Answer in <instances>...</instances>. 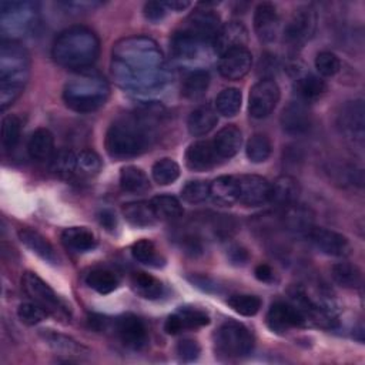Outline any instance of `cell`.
<instances>
[{"mask_svg":"<svg viewBox=\"0 0 365 365\" xmlns=\"http://www.w3.org/2000/svg\"><path fill=\"white\" fill-rule=\"evenodd\" d=\"M111 76L125 90L147 93L168 81V70L158 44L147 36L118 40L111 51Z\"/></svg>","mask_w":365,"mask_h":365,"instance_id":"obj_1","label":"cell"},{"mask_svg":"<svg viewBox=\"0 0 365 365\" xmlns=\"http://www.w3.org/2000/svg\"><path fill=\"white\" fill-rule=\"evenodd\" d=\"M160 114L161 107L151 106L111 123L104 141L108 155L124 160L144 153L154 140V123Z\"/></svg>","mask_w":365,"mask_h":365,"instance_id":"obj_2","label":"cell"},{"mask_svg":"<svg viewBox=\"0 0 365 365\" xmlns=\"http://www.w3.org/2000/svg\"><path fill=\"white\" fill-rule=\"evenodd\" d=\"M100 54V40L84 26L63 30L54 40L51 56L54 61L68 70H84L93 66Z\"/></svg>","mask_w":365,"mask_h":365,"instance_id":"obj_3","label":"cell"},{"mask_svg":"<svg viewBox=\"0 0 365 365\" xmlns=\"http://www.w3.org/2000/svg\"><path fill=\"white\" fill-rule=\"evenodd\" d=\"M30 77V56L19 41L1 40L0 108L6 110L23 93Z\"/></svg>","mask_w":365,"mask_h":365,"instance_id":"obj_4","label":"cell"},{"mask_svg":"<svg viewBox=\"0 0 365 365\" xmlns=\"http://www.w3.org/2000/svg\"><path fill=\"white\" fill-rule=\"evenodd\" d=\"M110 96L107 80L96 73H81L68 80L63 88V100L77 113H91L106 104Z\"/></svg>","mask_w":365,"mask_h":365,"instance_id":"obj_5","label":"cell"},{"mask_svg":"<svg viewBox=\"0 0 365 365\" xmlns=\"http://www.w3.org/2000/svg\"><path fill=\"white\" fill-rule=\"evenodd\" d=\"M37 3L4 0L0 3V31L3 40L19 41L37 20Z\"/></svg>","mask_w":365,"mask_h":365,"instance_id":"obj_6","label":"cell"},{"mask_svg":"<svg viewBox=\"0 0 365 365\" xmlns=\"http://www.w3.org/2000/svg\"><path fill=\"white\" fill-rule=\"evenodd\" d=\"M254 346L250 329L237 321L224 322L214 335V349L218 356L231 359L247 356Z\"/></svg>","mask_w":365,"mask_h":365,"instance_id":"obj_7","label":"cell"},{"mask_svg":"<svg viewBox=\"0 0 365 365\" xmlns=\"http://www.w3.org/2000/svg\"><path fill=\"white\" fill-rule=\"evenodd\" d=\"M21 287L27 297L40 305L48 315H53L60 321H67L70 318L68 307L37 274L26 271L21 277Z\"/></svg>","mask_w":365,"mask_h":365,"instance_id":"obj_8","label":"cell"},{"mask_svg":"<svg viewBox=\"0 0 365 365\" xmlns=\"http://www.w3.org/2000/svg\"><path fill=\"white\" fill-rule=\"evenodd\" d=\"M317 11L312 6H301L288 19L284 29V40L291 47H301L315 33Z\"/></svg>","mask_w":365,"mask_h":365,"instance_id":"obj_9","label":"cell"},{"mask_svg":"<svg viewBox=\"0 0 365 365\" xmlns=\"http://www.w3.org/2000/svg\"><path fill=\"white\" fill-rule=\"evenodd\" d=\"M281 97L278 84L272 78H262L250 90L248 113L252 118L268 117L277 107Z\"/></svg>","mask_w":365,"mask_h":365,"instance_id":"obj_10","label":"cell"},{"mask_svg":"<svg viewBox=\"0 0 365 365\" xmlns=\"http://www.w3.org/2000/svg\"><path fill=\"white\" fill-rule=\"evenodd\" d=\"M267 325L272 332L285 334L292 328H299L307 325L302 314L289 301L274 302L265 317Z\"/></svg>","mask_w":365,"mask_h":365,"instance_id":"obj_11","label":"cell"},{"mask_svg":"<svg viewBox=\"0 0 365 365\" xmlns=\"http://www.w3.org/2000/svg\"><path fill=\"white\" fill-rule=\"evenodd\" d=\"M114 331L121 344L130 349H141L148 342L147 327L134 314H124L114 321Z\"/></svg>","mask_w":365,"mask_h":365,"instance_id":"obj_12","label":"cell"},{"mask_svg":"<svg viewBox=\"0 0 365 365\" xmlns=\"http://www.w3.org/2000/svg\"><path fill=\"white\" fill-rule=\"evenodd\" d=\"M221 27V19L217 11L204 7V9H195L188 17L184 31L195 37L197 40L205 43L212 41L215 34L218 33Z\"/></svg>","mask_w":365,"mask_h":365,"instance_id":"obj_13","label":"cell"},{"mask_svg":"<svg viewBox=\"0 0 365 365\" xmlns=\"http://www.w3.org/2000/svg\"><path fill=\"white\" fill-rule=\"evenodd\" d=\"M238 202L247 207L262 205L269 201V187L267 178L257 174H244L237 177Z\"/></svg>","mask_w":365,"mask_h":365,"instance_id":"obj_14","label":"cell"},{"mask_svg":"<svg viewBox=\"0 0 365 365\" xmlns=\"http://www.w3.org/2000/svg\"><path fill=\"white\" fill-rule=\"evenodd\" d=\"M307 237L322 254L331 257H346L351 252V244L348 238L336 231L314 225Z\"/></svg>","mask_w":365,"mask_h":365,"instance_id":"obj_15","label":"cell"},{"mask_svg":"<svg viewBox=\"0 0 365 365\" xmlns=\"http://www.w3.org/2000/svg\"><path fill=\"white\" fill-rule=\"evenodd\" d=\"M364 114H365V108H364L362 98L348 101L342 107L341 113L338 114V125L341 131L352 141H358V143L364 141V135H365Z\"/></svg>","mask_w":365,"mask_h":365,"instance_id":"obj_16","label":"cell"},{"mask_svg":"<svg viewBox=\"0 0 365 365\" xmlns=\"http://www.w3.org/2000/svg\"><path fill=\"white\" fill-rule=\"evenodd\" d=\"M281 127L282 130L294 137L304 135L311 128V113L305 101L295 100L287 104L281 113Z\"/></svg>","mask_w":365,"mask_h":365,"instance_id":"obj_17","label":"cell"},{"mask_svg":"<svg viewBox=\"0 0 365 365\" xmlns=\"http://www.w3.org/2000/svg\"><path fill=\"white\" fill-rule=\"evenodd\" d=\"M248 41V30L241 21H228L222 24L212 38V48L217 54L224 56L225 53L245 47Z\"/></svg>","mask_w":365,"mask_h":365,"instance_id":"obj_18","label":"cell"},{"mask_svg":"<svg viewBox=\"0 0 365 365\" xmlns=\"http://www.w3.org/2000/svg\"><path fill=\"white\" fill-rule=\"evenodd\" d=\"M208 322L210 317L205 311L192 307H184L167 318L164 329L170 335H177L185 329H195L204 327Z\"/></svg>","mask_w":365,"mask_h":365,"instance_id":"obj_19","label":"cell"},{"mask_svg":"<svg viewBox=\"0 0 365 365\" xmlns=\"http://www.w3.org/2000/svg\"><path fill=\"white\" fill-rule=\"evenodd\" d=\"M252 66V56L247 47L235 48L221 56L218 63V71L224 78L240 80Z\"/></svg>","mask_w":365,"mask_h":365,"instance_id":"obj_20","label":"cell"},{"mask_svg":"<svg viewBox=\"0 0 365 365\" xmlns=\"http://www.w3.org/2000/svg\"><path fill=\"white\" fill-rule=\"evenodd\" d=\"M254 30L262 43H272L279 30V17L271 3H261L254 11Z\"/></svg>","mask_w":365,"mask_h":365,"instance_id":"obj_21","label":"cell"},{"mask_svg":"<svg viewBox=\"0 0 365 365\" xmlns=\"http://www.w3.org/2000/svg\"><path fill=\"white\" fill-rule=\"evenodd\" d=\"M220 158L214 150L212 141L201 140L188 145L185 151V164L192 171H205L212 168Z\"/></svg>","mask_w":365,"mask_h":365,"instance_id":"obj_22","label":"cell"},{"mask_svg":"<svg viewBox=\"0 0 365 365\" xmlns=\"http://www.w3.org/2000/svg\"><path fill=\"white\" fill-rule=\"evenodd\" d=\"M299 192L301 188L297 178L291 175H279L269 187V202L287 208L298 202Z\"/></svg>","mask_w":365,"mask_h":365,"instance_id":"obj_23","label":"cell"},{"mask_svg":"<svg viewBox=\"0 0 365 365\" xmlns=\"http://www.w3.org/2000/svg\"><path fill=\"white\" fill-rule=\"evenodd\" d=\"M284 225L294 234L308 235L314 227V212L309 207L295 202L284 208Z\"/></svg>","mask_w":365,"mask_h":365,"instance_id":"obj_24","label":"cell"},{"mask_svg":"<svg viewBox=\"0 0 365 365\" xmlns=\"http://www.w3.org/2000/svg\"><path fill=\"white\" fill-rule=\"evenodd\" d=\"M19 240L36 255H38L43 261L48 264H58V255L51 245V242L43 237L40 232L31 228H21L19 230Z\"/></svg>","mask_w":365,"mask_h":365,"instance_id":"obj_25","label":"cell"},{"mask_svg":"<svg viewBox=\"0 0 365 365\" xmlns=\"http://www.w3.org/2000/svg\"><path fill=\"white\" fill-rule=\"evenodd\" d=\"M241 144H242L241 130L234 124H228L222 127L212 140L214 150L220 158L234 157L238 153Z\"/></svg>","mask_w":365,"mask_h":365,"instance_id":"obj_26","label":"cell"},{"mask_svg":"<svg viewBox=\"0 0 365 365\" xmlns=\"http://www.w3.org/2000/svg\"><path fill=\"white\" fill-rule=\"evenodd\" d=\"M27 153L36 161H47L54 155V135L48 128H37L29 138Z\"/></svg>","mask_w":365,"mask_h":365,"instance_id":"obj_27","label":"cell"},{"mask_svg":"<svg viewBox=\"0 0 365 365\" xmlns=\"http://www.w3.org/2000/svg\"><path fill=\"white\" fill-rule=\"evenodd\" d=\"M217 121H218L217 111L211 106L202 104L197 107L194 111H191L187 120V127L191 135L201 137L208 134L215 127Z\"/></svg>","mask_w":365,"mask_h":365,"instance_id":"obj_28","label":"cell"},{"mask_svg":"<svg viewBox=\"0 0 365 365\" xmlns=\"http://www.w3.org/2000/svg\"><path fill=\"white\" fill-rule=\"evenodd\" d=\"M210 197L220 205H232L238 201V182L234 175H221L210 182Z\"/></svg>","mask_w":365,"mask_h":365,"instance_id":"obj_29","label":"cell"},{"mask_svg":"<svg viewBox=\"0 0 365 365\" xmlns=\"http://www.w3.org/2000/svg\"><path fill=\"white\" fill-rule=\"evenodd\" d=\"M123 215L131 225L137 228H147L158 221L150 201H133L124 204Z\"/></svg>","mask_w":365,"mask_h":365,"instance_id":"obj_30","label":"cell"},{"mask_svg":"<svg viewBox=\"0 0 365 365\" xmlns=\"http://www.w3.org/2000/svg\"><path fill=\"white\" fill-rule=\"evenodd\" d=\"M61 241L66 248L76 252H87L96 248L97 238L86 227H68L61 232Z\"/></svg>","mask_w":365,"mask_h":365,"instance_id":"obj_31","label":"cell"},{"mask_svg":"<svg viewBox=\"0 0 365 365\" xmlns=\"http://www.w3.org/2000/svg\"><path fill=\"white\" fill-rule=\"evenodd\" d=\"M40 336L57 354L80 355V356L84 354H88V349L84 345H81L80 342H77L76 339H73L71 336L54 332L51 329H43L40 332Z\"/></svg>","mask_w":365,"mask_h":365,"instance_id":"obj_32","label":"cell"},{"mask_svg":"<svg viewBox=\"0 0 365 365\" xmlns=\"http://www.w3.org/2000/svg\"><path fill=\"white\" fill-rule=\"evenodd\" d=\"M120 185L125 192L143 194L150 190V181L145 173L135 165H125L120 171Z\"/></svg>","mask_w":365,"mask_h":365,"instance_id":"obj_33","label":"cell"},{"mask_svg":"<svg viewBox=\"0 0 365 365\" xmlns=\"http://www.w3.org/2000/svg\"><path fill=\"white\" fill-rule=\"evenodd\" d=\"M86 284L98 294H110L118 287V277L114 271L103 267L93 268L86 275Z\"/></svg>","mask_w":365,"mask_h":365,"instance_id":"obj_34","label":"cell"},{"mask_svg":"<svg viewBox=\"0 0 365 365\" xmlns=\"http://www.w3.org/2000/svg\"><path fill=\"white\" fill-rule=\"evenodd\" d=\"M131 287L140 297L145 299H157L164 292L161 281L143 271L131 274Z\"/></svg>","mask_w":365,"mask_h":365,"instance_id":"obj_35","label":"cell"},{"mask_svg":"<svg viewBox=\"0 0 365 365\" xmlns=\"http://www.w3.org/2000/svg\"><path fill=\"white\" fill-rule=\"evenodd\" d=\"M150 202L153 205L157 220L174 221L182 215V205L174 195L160 194L153 197Z\"/></svg>","mask_w":365,"mask_h":365,"instance_id":"obj_36","label":"cell"},{"mask_svg":"<svg viewBox=\"0 0 365 365\" xmlns=\"http://www.w3.org/2000/svg\"><path fill=\"white\" fill-rule=\"evenodd\" d=\"M131 255L140 264L154 267V268H160L165 262L164 257L157 250L154 242L150 240H145V238L138 240L131 245Z\"/></svg>","mask_w":365,"mask_h":365,"instance_id":"obj_37","label":"cell"},{"mask_svg":"<svg viewBox=\"0 0 365 365\" xmlns=\"http://www.w3.org/2000/svg\"><path fill=\"white\" fill-rule=\"evenodd\" d=\"M202 41L197 40L187 31L181 30L175 33L171 38V51L177 58L181 60H188V58H195L201 50Z\"/></svg>","mask_w":365,"mask_h":365,"instance_id":"obj_38","label":"cell"},{"mask_svg":"<svg viewBox=\"0 0 365 365\" xmlns=\"http://www.w3.org/2000/svg\"><path fill=\"white\" fill-rule=\"evenodd\" d=\"M332 279L342 288H358L362 284L361 269L351 262H336L331 268Z\"/></svg>","mask_w":365,"mask_h":365,"instance_id":"obj_39","label":"cell"},{"mask_svg":"<svg viewBox=\"0 0 365 365\" xmlns=\"http://www.w3.org/2000/svg\"><path fill=\"white\" fill-rule=\"evenodd\" d=\"M327 90V84L322 78L314 74H304L299 76L295 81V91L298 94V98L302 101H311L322 96Z\"/></svg>","mask_w":365,"mask_h":365,"instance_id":"obj_40","label":"cell"},{"mask_svg":"<svg viewBox=\"0 0 365 365\" xmlns=\"http://www.w3.org/2000/svg\"><path fill=\"white\" fill-rule=\"evenodd\" d=\"M210 86V74L207 70H194L190 73L181 87V93L188 100L201 98Z\"/></svg>","mask_w":365,"mask_h":365,"instance_id":"obj_41","label":"cell"},{"mask_svg":"<svg viewBox=\"0 0 365 365\" xmlns=\"http://www.w3.org/2000/svg\"><path fill=\"white\" fill-rule=\"evenodd\" d=\"M101 170L100 157L91 150H81L76 154V170L74 178H91L97 175Z\"/></svg>","mask_w":365,"mask_h":365,"instance_id":"obj_42","label":"cell"},{"mask_svg":"<svg viewBox=\"0 0 365 365\" xmlns=\"http://www.w3.org/2000/svg\"><path fill=\"white\" fill-rule=\"evenodd\" d=\"M241 103H242V94L235 87L224 88L215 97V108L224 117H234L240 111Z\"/></svg>","mask_w":365,"mask_h":365,"instance_id":"obj_43","label":"cell"},{"mask_svg":"<svg viewBox=\"0 0 365 365\" xmlns=\"http://www.w3.org/2000/svg\"><path fill=\"white\" fill-rule=\"evenodd\" d=\"M271 151H272L271 140L262 133H257L251 135L245 145V153L248 160L255 164L267 161L268 157L271 155Z\"/></svg>","mask_w":365,"mask_h":365,"instance_id":"obj_44","label":"cell"},{"mask_svg":"<svg viewBox=\"0 0 365 365\" xmlns=\"http://www.w3.org/2000/svg\"><path fill=\"white\" fill-rule=\"evenodd\" d=\"M151 174L157 184L168 185L173 184L180 177V165L173 158L164 157L154 163Z\"/></svg>","mask_w":365,"mask_h":365,"instance_id":"obj_45","label":"cell"},{"mask_svg":"<svg viewBox=\"0 0 365 365\" xmlns=\"http://www.w3.org/2000/svg\"><path fill=\"white\" fill-rule=\"evenodd\" d=\"M21 135V120L16 114H9L1 120V145L4 150H13Z\"/></svg>","mask_w":365,"mask_h":365,"instance_id":"obj_46","label":"cell"},{"mask_svg":"<svg viewBox=\"0 0 365 365\" xmlns=\"http://www.w3.org/2000/svg\"><path fill=\"white\" fill-rule=\"evenodd\" d=\"M51 171L61 178H74L76 154L70 150H60L54 153L50 160Z\"/></svg>","mask_w":365,"mask_h":365,"instance_id":"obj_47","label":"cell"},{"mask_svg":"<svg viewBox=\"0 0 365 365\" xmlns=\"http://www.w3.org/2000/svg\"><path fill=\"white\" fill-rule=\"evenodd\" d=\"M227 304L240 315L252 317L261 308V299L251 294H232L228 297Z\"/></svg>","mask_w":365,"mask_h":365,"instance_id":"obj_48","label":"cell"},{"mask_svg":"<svg viewBox=\"0 0 365 365\" xmlns=\"http://www.w3.org/2000/svg\"><path fill=\"white\" fill-rule=\"evenodd\" d=\"M210 197V182L204 180L188 181L181 190V198L190 204H200Z\"/></svg>","mask_w":365,"mask_h":365,"instance_id":"obj_49","label":"cell"},{"mask_svg":"<svg viewBox=\"0 0 365 365\" xmlns=\"http://www.w3.org/2000/svg\"><path fill=\"white\" fill-rule=\"evenodd\" d=\"M315 68L324 77H332L341 70V61L331 51H321L315 57Z\"/></svg>","mask_w":365,"mask_h":365,"instance_id":"obj_50","label":"cell"},{"mask_svg":"<svg viewBox=\"0 0 365 365\" xmlns=\"http://www.w3.org/2000/svg\"><path fill=\"white\" fill-rule=\"evenodd\" d=\"M47 315H48V314H47L40 305H37V304L33 302V301H31V302H23V304H20L19 308H17V317H19V319H20L23 324L29 325V327L41 322Z\"/></svg>","mask_w":365,"mask_h":365,"instance_id":"obj_51","label":"cell"},{"mask_svg":"<svg viewBox=\"0 0 365 365\" xmlns=\"http://www.w3.org/2000/svg\"><path fill=\"white\" fill-rule=\"evenodd\" d=\"M177 355L180 356L181 361L184 362H192L195 361L200 354H201V346L195 339L191 338H184L177 344Z\"/></svg>","mask_w":365,"mask_h":365,"instance_id":"obj_52","label":"cell"},{"mask_svg":"<svg viewBox=\"0 0 365 365\" xmlns=\"http://www.w3.org/2000/svg\"><path fill=\"white\" fill-rule=\"evenodd\" d=\"M167 11L168 10L164 7L163 1H148L144 4V9H143L144 17L150 21H160L161 19H164Z\"/></svg>","mask_w":365,"mask_h":365,"instance_id":"obj_53","label":"cell"},{"mask_svg":"<svg viewBox=\"0 0 365 365\" xmlns=\"http://www.w3.org/2000/svg\"><path fill=\"white\" fill-rule=\"evenodd\" d=\"M227 257L232 265H244L250 259L248 251L241 245H232L230 247Z\"/></svg>","mask_w":365,"mask_h":365,"instance_id":"obj_54","label":"cell"},{"mask_svg":"<svg viewBox=\"0 0 365 365\" xmlns=\"http://www.w3.org/2000/svg\"><path fill=\"white\" fill-rule=\"evenodd\" d=\"M254 274H255V278L261 282H272L275 277L272 268L268 264H258L254 269Z\"/></svg>","mask_w":365,"mask_h":365,"instance_id":"obj_55","label":"cell"},{"mask_svg":"<svg viewBox=\"0 0 365 365\" xmlns=\"http://www.w3.org/2000/svg\"><path fill=\"white\" fill-rule=\"evenodd\" d=\"M98 222L107 230V231H113L117 227V220L115 215L110 211V210H103L98 214Z\"/></svg>","mask_w":365,"mask_h":365,"instance_id":"obj_56","label":"cell"},{"mask_svg":"<svg viewBox=\"0 0 365 365\" xmlns=\"http://www.w3.org/2000/svg\"><path fill=\"white\" fill-rule=\"evenodd\" d=\"M164 7L167 10H175V11H181L184 9H187L191 3L190 1H182V0H171V1H163Z\"/></svg>","mask_w":365,"mask_h":365,"instance_id":"obj_57","label":"cell"}]
</instances>
